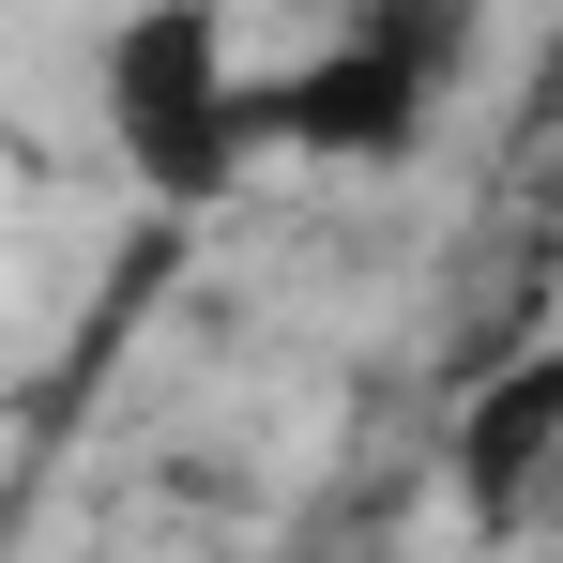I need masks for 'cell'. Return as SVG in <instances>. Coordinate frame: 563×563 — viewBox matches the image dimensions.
Returning <instances> with one entry per match:
<instances>
[{
  "label": "cell",
  "instance_id": "277c9868",
  "mask_svg": "<svg viewBox=\"0 0 563 563\" xmlns=\"http://www.w3.org/2000/svg\"><path fill=\"white\" fill-rule=\"evenodd\" d=\"M380 15H411V0H380Z\"/></svg>",
  "mask_w": 563,
  "mask_h": 563
},
{
  "label": "cell",
  "instance_id": "7a4b0ae2",
  "mask_svg": "<svg viewBox=\"0 0 563 563\" xmlns=\"http://www.w3.org/2000/svg\"><path fill=\"white\" fill-rule=\"evenodd\" d=\"M244 137H289V153H411L427 137V46L411 31H366V46H320L289 77H244Z\"/></svg>",
  "mask_w": 563,
  "mask_h": 563
},
{
  "label": "cell",
  "instance_id": "3957f363",
  "mask_svg": "<svg viewBox=\"0 0 563 563\" xmlns=\"http://www.w3.org/2000/svg\"><path fill=\"white\" fill-rule=\"evenodd\" d=\"M549 442H563V351H549V335H518V351L457 396L442 472H457V503L487 518V533H533V503H549Z\"/></svg>",
  "mask_w": 563,
  "mask_h": 563
},
{
  "label": "cell",
  "instance_id": "6da1fadb",
  "mask_svg": "<svg viewBox=\"0 0 563 563\" xmlns=\"http://www.w3.org/2000/svg\"><path fill=\"white\" fill-rule=\"evenodd\" d=\"M92 92H107L122 168H137L153 198H184V213L244 168V46H229L213 0H137V15L107 31Z\"/></svg>",
  "mask_w": 563,
  "mask_h": 563
}]
</instances>
